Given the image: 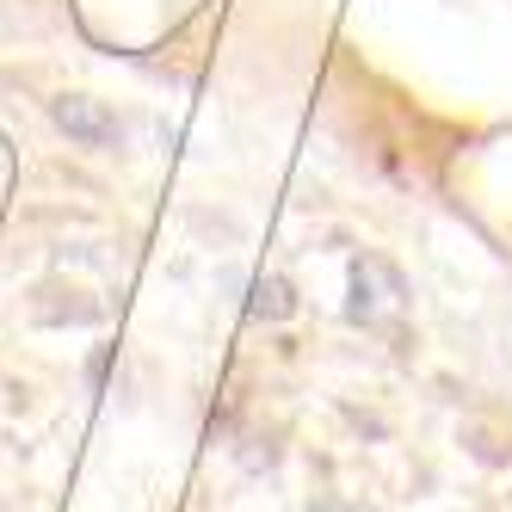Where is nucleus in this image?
I'll return each instance as SVG.
<instances>
[{
	"label": "nucleus",
	"instance_id": "3",
	"mask_svg": "<svg viewBox=\"0 0 512 512\" xmlns=\"http://www.w3.org/2000/svg\"><path fill=\"white\" fill-rule=\"evenodd\" d=\"M290 309H297V303H290V284H284V278H260V284H253V315L284 321Z\"/></svg>",
	"mask_w": 512,
	"mask_h": 512
},
{
	"label": "nucleus",
	"instance_id": "4",
	"mask_svg": "<svg viewBox=\"0 0 512 512\" xmlns=\"http://www.w3.org/2000/svg\"><path fill=\"white\" fill-rule=\"evenodd\" d=\"M315 512H352V506H346V500H321Z\"/></svg>",
	"mask_w": 512,
	"mask_h": 512
},
{
	"label": "nucleus",
	"instance_id": "1",
	"mask_svg": "<svg viewBox=\"0 0 512 512\" xmlns=\"http://www.w3.org/2000/svg\"><path fill=\"white\" fill-rule=\"evenodd\" d=\"M346 315L358 327H371V334H401V315H408V284H401V272L389 260H377V253L352 260V303H346Z\"/></svg>",
	"mask_w": 512,
	"mask_h": 512
},
{
	"label": "nucleus",
	"instance_id": "2",
	"mask_svg": "<svg viewBox=\"0 0 512 512\" xmlns=\"http://www.w3.org/2000/svg\"><path fill=\"white\" fill-rule=\"evenodd\" d=\"M56 124H62L68 136H81L87 149H105V142L118 136V118L105 112V105H93V99H62V105H56Z\"/></svg>",
	"mask_w": 512,
	"mask_h": 512
}]
</instances>
